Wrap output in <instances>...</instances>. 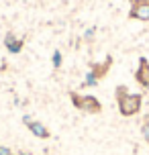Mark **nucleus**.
Wrapping results in <instances>:
<instances>
[{
    "label": "nucleus",
    "instance_id": "7",
    "mask_svg": "<svg viewBox=\"0 0 149 155\" xmlns=\"http://www.w3.org/2000/svg\"><path fill=\"white\" fill-rule=\"evenodd\" d=\"M0 155H12V151L8 147H0Z\"/></svg>",
    "mask_w": 149,
    "mask_h": 155
},
{
    "label": "nucleus",
    "instance_id": "3",
    "mask_svg": "<svg viewBox=\"0 0 149 155\" xmlns=\"http://www.w3.org/2000/svg\"><path fill=\"white\" fill-rule=\"evenodd\" d=\"M129 16L147 23L149 21V0H133L131 2V10H129Z\"/></svg>",
    "mask_w": 149,
    "mask_h": 155
},
{
    "label": "nucleus",
    "instance_id": "4",
    "mask_svg": "<svg viewBox=\"0 0 149 155\" xmlns=\"http://www.w3.org/2000/svg\"><path fill=\"white\" fill-rule=\"evenodd\" d=\"M135 80H137V84L143 86V88H149V61L145 57L139 59V68L135 71Z\"/></svg>",
    "mask_w": 149,
    "mask_h": 155
},
{
    "label": "nucleus",
    "instance_id": "2",
    "mask_svg": "<svg viewBox=\"0 0 149 155\" xmlns=\"http://www.w3.org/2000/svg\"><path fill=\"white\" fill-rule=\"evenodd\" d=\"M70 96H71L74 106H76L78 110H82V112L96 114V112H100V110H102V104L98 102V98H96V96H90V94L82 96V94H76V92H71Z\"/></svg>",
    "mask_w": 149,
    "mask_h": 155
},
{
    "label": "nucleus",
    "instance_id": "6",
    "mask_svg": "<svg viewBox=\"0 0 149 155\" xmlns=\"http://www.w3.org/2000/svg\"><path fill=\"white\" fill-rule=\"evenodd\" d=\"M141 135H143V139H145V143H149V120H145V123H143Z\"/></svg>",
    "mask_w": 149,
    "mask_h": 155
},
{
    "label": "nucleus",
    "instance_id": "5",
    "mask_svg": "<svg viewBox=\"0 0 149 155\" xmlns=\"http://www.w3.org/2000/svg\"><path fill=\"white\" fill-rule=\"evenodd\" d=\"M27 123H29V129H31L37 137H41V139H47V137H49V131L41 123H33V120H29V118H27Z\"/></svg>",
    "mask_w": 149,
    "mask_h": 155
},
{
    "label": "nucleus",
    "instance_id": "1",
    "mask_svg": "<svg viewBox=\"0 0 149 155\" xmlns=\"http://www.w3.org/2000/svg\"><path fill=\"white\" fill-rule=\"evenodd\" d=\"M117 102H118V112L123 116H135L141 110L143 98H141V94H133V92H129L125 86H118Z\"/></svg>",
    "mask_w": 149,
    "mask_h": 155
}]
</instances>
